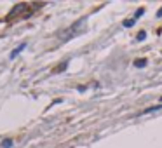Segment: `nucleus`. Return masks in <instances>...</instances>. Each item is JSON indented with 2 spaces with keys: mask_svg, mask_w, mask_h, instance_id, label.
Here are the masks:
<instances>
[{
  "mask_svg": "<svg viewBox=\"0 0 162 148\" xmlns=\"http://www.w3.org/2000/svg\"><path fill=\"white\" fill-rule=\"evenodd\" d=\"M11 146H12L11 140H4V141H2V148H11Z\"/></svg>",
  "mask_w": 162,
  "mask_h": 148,
  "instance_id": "nucleus-2",
  "label": "nucleus"
},
{
  "mask_svg": "<svg viewBox=\"0 0 162 148\" xmlns=\"http://www.w3.org/2000/svg\"><path fill=\"white\" fill-rule=\"evenodd\" d=\"M145 35H147L145 31H140V33H138V40H143V38H145Z\"/></svg>",
  "mask_w": 162,
  "mask_h": 148,
  "instance_id": "nucleus-5",
  "label": "nucleus"
},
{
  "mask_svg": "<svg viewBox=\"0 0 162 148\" xmlns=\"http://www.w3.org/2000/svg\"><path fill=\"white\" fill-rule=\"evenodd\" d=\"M25 47H26V46H25V44H23V46H19V47H16V49L12 51L11 58H16V56H18V54H19V52H21V51H23V49H25Z\"/></svg>",
  "mask_w": 162,
  "mask_h": 148,
  "instance_id": "nucleus-1",
  "label": "nucleus"
},
{
  "mask_svg": "<svg viewBox=\"0 0 162 148\" xmlns=\"http://www.w3.org/2000/svg\"><path fill=\"white\" fill-rule=\"evenodd\" d=\"M145 63H147V59H138V61H134V65L138 66V68H141V66H145Z\"/></svg>",
  "mask_w": 162,
  "mask_h": 148,
  "instance_id": "nucleus-3",
  "label": "nucleus"
},
{
  "mask_svg": "<svg viewBox=\"0 0 162 148\" xmlns=\"http://www.w3.org/2000/svg\"><path fill=\"white\" fill-rule=\"evenodd\" d=\"M132 23H134L132 19H126V21H124V26H126V28H129V26H132Z\"/></svg>",
  "mask_w": 162,
  "mask_h": 148,
  "instance_id": "nucleus-4",
  "label": "nucleus"
},
{
  "mask_svg": "<svg viewBox=\"0 0 162 148\" xmlns=\"http://www.w3.org/2000/svg\"><path fill=\"white\" fill-rule=\"evenodd\" d=\"M157 16H159V18H162V9H160V11L157 12Z\"/></svg>",
  "mask_w": 162,
  "mask_h": 148,
  "instance_id": "nucleus-6",
  "label": "nucleus"
}]
</instances>
